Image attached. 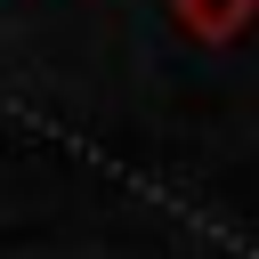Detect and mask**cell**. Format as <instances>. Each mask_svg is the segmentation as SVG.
<instances>
[{
	"mask_svg": "<svg viewBox=\"0 0 259 259\" xmlns=\"http://www.w3.org/2000/svg\"><path fill=\"white\" fill-rule=\"evenodd\" d=\"M170 24L186 40H202V49H227V40H243L259 24V0H170Z\"/></svg>",
	"mask_w": 259,
	"mask_h": 259,
	"instance_id": "cell-1",
	"label": "cell"
}]
</instances>
